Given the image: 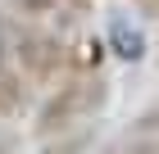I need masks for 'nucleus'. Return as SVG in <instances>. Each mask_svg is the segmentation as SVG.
I'll return each instance as SVG.
<instances>
[{"label": "nucleus", "instance_id": "obj_6", "mask_svg": "<svg viewBox=\"0 0 159 154\" xmlns=\"http://www.w3.org/2000/svg\"><path fill=\"white\" fill-rule=\"evenodd\" d=\"M73 5H86V0H73Z\"/></svg>", "mask_w": 159, "mask_h": 154}, {"label": "nucleus", "instance_id": "obj_5", "mask_svg": "<svg viewBox=\"0 0 159 154\" xmlns=\"http://www.w3.org/2000/svg\"><path fill=\"white\" fill-rule=\"evenodd\" d=\"M0 55H5V41H0Z\"/></svg>", "mask_w": 159, "mask_h": 154}, {"label": "nucleus", "instance_id": "obj_4", "mask_svg": "<svg viewBox=\"0 0 159 154\" xmlns=\"http://www.w3.org/2000/svg\"><path fill=\"white\" fill-rule=\"evenodd\" d=\"M23 109V82L0 77V113H18Z\"/></svg>", "mask_w": 159, "mask_h": 154}, {"label": "nucleus", "instance_id": "obj_2", "mask_svg": "<svg viewBox=\"0 0 159 154\" xmlns=\"http://www.w3.org/2000/svg\"><path fill=\"white\" fill-rule=\"evenodd\" d=\"M18 64H23L27 77H37V82H46V77H55V73L68 64V50L55 41V36H23L18 41Z\"/></svg>", "mask_w": 159, "mask_h": 154}, {"label": "nucleus", "instance_id": "obj_1", "mask_svg": "<svg viewBox=\"0 0 159 154\" xmlns=\"http://www.w3.org/2000/svg\"><path fill=\"white\" fill-rule=\"evenodd\" d=\"M100 104H105V82H100V77H77V82L59 86V91L41 104V113H37V131H41V136H59V131H68V127H77V122H86Z\"/></svg>", "mask_w": 159, "mask_h": 154}, {"label": "nucleus", "instance_id": "obj_3", "mask_svg": "<svg viewBox=\"0 0 159 154\" xmlns=\"http://www.w3.org/2000/svg\"><path fill=\"white\" fill-rule=\"evenodd\" d=\"M109 46H114V55H118V59L136 64L141 55H146V36L136 32L132 23H114V27H109Z\"/></svg>", "mask_w": 159, "mask_h": 154}]
</instances>
